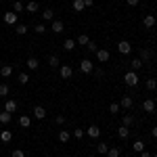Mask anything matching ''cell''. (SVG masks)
Listing matches in <instances>:
<instances>
[{"mask_svg": "<svg viewBox=\"0 0 157 157\" xmlns=\"http://www.w3.org/2000/svg\"><path fill=\"white\" fill-rule=\"evenodd\" d=\"M55 121H57V124H65V115H57Z\"/></svg>", "mask_w": 157, "mask_h": 157, "instance_id": "43", "label": "cell"}, {"mask_svg": "<svg viewBox=\"0 0 157 157\" xmlns=\"http://www.w3.org/2000/svg\"><path fill=\"white\" fill-rule=\"evenodd\" d=\"M59 73H61V78H63V80H69V78L73 75L71 65H61V67H59Z\"/></svg>", "mask_w": 157, "mask_h": 157, "instance_id": "5", "label": "cell"}, {"mask_svg": "<svg viewBox=\"0 0 157 157\" xmlns=\"http://www.w3.org/2000/svg\"><path fill=\"white\" fill-rule=\"evenodd\" d=\"M34 32H36V34H44V32H46V25H44V23H38L36 27H34Z\"/></svg>", "mask_w": 157, "mask_h": 157, "instance_id": "41", "label": "cell"}, {"mask_svg": "<svg viewBox=\"0 0 157 157\" xmlns=\"http://www.w3.org/2000/svg\"><path fill=\"white\" fill-rule=\"evenodd\" d=\"M86 48L90 50V52H97V50H98V44H97V42H92V40H90V42L86 44Z\"/></svg>", "mask_w": 157, "mask_h": 157, "instance_id": "40", "label": "cell"}, {"mask_svg": "<svg viewBox=\"0 0 157 157\" xmlns=\"http://www.w3.org/2000/svg\"><path fill=\"white\" fill-rule=\"evenodd\" d=\"M134 115H130V113H128V115H124V117H121V124H124V126H128V128H130V126H134Z\"/></svg>", "mask_w": 157, "mask_h": 157, "instance_id": "25", "label": "cell"}, {"mask_svg": "<svg viewBox=\"0 0 157 157\" xmlns=\"http://www.w3.org/2000/svg\"><path fill=\"white\" fill-rule=\"evenodd\" d=\"M9 92H11L9 84H0V97H9Z\"/></svg>", "mask_w": 157, "mask_h": 157, "instance_id": "36", "label": "cell"}, {"mask_svg": "<svg viewBox=\"0 0 157 157\" xmlns=\"http://www.w3.org/2000/svg\"><path fill=\"white\" fill-rule=\"evenodd\" d=\"M155 107H157V98H155Z\"/></svg>", "mask_w": 157, "mask_h": 157, "instance_id": "48", "label": "cell"}, {"mask_svg": "<svg viewBox=\"0 0 157 157\" xmlns=\"http://www.w3.org/2000/svg\"><path fill=\"white\" fill-rule=\"evenodd\" d=\"M0 140H2V143H11L13 140V132L11 130H0Z\"/></svg>", "mask_w": 157, "mask_h": 157, "instance_id": "17", "label": "cell"}, {"mask_svg": "<svg viewBox=\"0 0 157 157\" xmlns=\"http://www.w3.org/2000/svg\"><path fill=\"white\" fill-rule=\"evenodd\" d=\"M132 105H134V98L130 97V94H124V97H121L120 107H124V109H132Z\"/></svg>", "mask_w": 157, "mask_h": 157, "instance_id": "9", "label": "cell"}, {"mask_svg": "<svg viewBox=\"0 0 157 157\" xmlns=\"http://www.w3.org/2000/svg\"><path fill=\"white\" fill-rule=\"evenodd\" d=\"M126 2H128V6H138L140 0H126Z\"/></svg>", "mask_w": 157, "mask_h": 157, "instance_id": "44", "label": "cell"}, {"mask_svg": "<svg viewBox=\"0 0 157 157\" xmlns=\"http://www.w3.org/2000/svg\"><path fill=\"white\" fill-rule=\"evenodd\" d=\"M34 117H36V120H44V117H46V109L42 107V105H36V107H34Z\"/></svg>", "mask_w": 157, "mask_h": 157, "instance_id": "11", "label": "cell"}, {"mask_svg": "<svg viewBox=\"0 0 157 157\" xmlns=\"http://www.w3.org/2000/svg\"><path fill=\"white\" fill-rule=\"evenodd\" d=\"M117 52H121V55H130V52H132V44H130L128 40H120V42H117Z\"/></svg>", "mask_w": 157, "mask_h": 157, "instance_id": "3", "label": "cell"}, {"mask_svg": "<svg viewBox=\"0 0 157 157\" xmlns=\"http://www.w3.org/2000/svg\"><path fill=\"white\" fill-rule=\"evenodd\" d=\"M75 46H78L75 40H65V42H63V48H65V50H73Z\"/></svg>", "mask_w": 157, "mask_h": 157, "instance_id": "33", "label": "cell"}, {"mask_svg": "<svg viewBox=\"0 0 157 157\" xmlns=\"http://www.w3.org/2000/svg\"><path fill=\"white\" fill-rule=\"evenodd\" d=\"M92 4H94V0H84V6H86V9H88V6H92Z\"/></svg>", "mask_w": 157, "mask_h": 157, "instance_id": "45", "label": "cell"}, {"mask_svg": "<svg viewBox=\"0 0 157 157\" xmlns=\"http://www.w3.org/2000/svg\"><path fill=\"white\" fill-rule=\"evenodd\" d=\"M11 73H13V65H2V67H0V75H2V78H9Z\"/></svg>", "mask_w": 157, "mask_h": 157, "instance_id": "21", "label": "cell"}, {"mask_svg": "<svg viewBox=\"0 0 157 157\" xmlns=\"http://www.w3.org/2000/svg\"><path fill=\"white\" fill-rule=\"evenodd\" d=\"M80 71L86 73V75L92 73V71H94V63H92L90 59H82V61H80Z\"/></svg>", "mask_w": 157, "mask_h": 157, "instance_id": "2", "label": "cell"}, {"mask_svg": "<svg viewBox=\"0 0 157 157\" xmlns=\"http://www.w3.org/2000/svg\"><path fill=\"white\" fill-rule=\"evenodd\" d=\"M27 29H29V27L23 25V23H17V25H15V32H17L19 36H25V34H27Z\"/></svg>", "mask_w": 157, "mask_h": 157, "instance_id": "29", "label": "cell"}, {"mask_svg": "<svg viewBox=\"0 0 157 157\" xmlns=\"http://www.w3.org/2000/svg\"><path fill=\"white\" fill-rule=\"evenodd\" d=\"M145 86H147V90H157V80L155 78H149L145 82Z\"/></svg>", "mask_w": 157, "mask_h": 157, "instance_id": "31", "label": "cell"}, {"mask_svg": "<svg viewBox=\"0 0 157 157\" xmlns=\"http://www.w3.org/2000/svg\"><path fill=\"white\" fill-rule=\"evenodd\" d=\"M19 126H21V128H29V126H32V117H29V115H21V117H19Z\"/></svg>", "mask_w": 157, "mask_h": 157, "instance_id": "20", "label": "cell"}, {"mask_svg": "<svg viewBox=\"0 0 157 157\" xmlns=\"http://www.w3.org/2000/svg\"><path fill=\"white\" fill-rule=\"evenodd\" d=\"M88 42H90V38L86 36V34H80V36L75 38V44H80V46H86Z\"/></svg>", "mask_w": 157, "mask_h": 157, "instance_id": "23", "label": "cell"}, {"mask_svg": "<svg viewBox=\"0 0 157 157\" xmlns=\"http://www.w3.org/2000/svg\"><path fill=\"white\" fill-rule=\"evenodd\" d=\"M153 57H155V52H153V48H143V50H140V57H138V59H140L143 63H145V61L153 59Z\"/></svg>", "mask_w": 157, "mask_h": 157, "instance_id": "10", "label": "cell"}, {"mask_svg": "<svg viewBox=\"0 0 157 157\" xmlns=\"http://www.w3.org/2000/svg\"><path fill=\"white\" fill-rule=\"evenodd\" d=\"M71 6H73V11H75V13H82L86 9V6H84V0H73Z\"/></svg>", "mask_w": 157, "mask_h": 157, "instance_id": "27", "label": "cell"}, {"mask_svg": "<svg viewBox=\"0 0 157 157\" xmlns=\"http://www.w3.org/2000/svg\"><path fill=\"white\" fill-rule=\"evenodd\" d=\"M120 155H121V149H120V147H109L107 157H120Z\"/></svg>", "mask_w": 157, "mask_h": 157, "instance_id": "26", "label": "cell"}, {"mask_svg": "<svg viewBox=\"0 0 157 157\" xmlns=\"http://www.w3.org/2000/svg\"><path fill=\"white\" fill-rule=\"evenodd\" d=\"M94 55H97L98 63H107V61L111 59V52H109V50H105V48H98L97 52H94Z\"/></svg>", "mask_w": 157, "mask_h": 157, "instance_id": "4", "label": "cell"}, {"mask_svg": "<svg viewBox=\"0 0 157 157\" xmlns=\"http://www.w3.org/2000/svg\"><path fill=\"white\" fill-rule=\"evenodd\" d=\"M117 136H120L121 140H126V138H128V136H130V128H128V126H124V124H121L120 128H117Z\"/></svg>", "mask_w": 157, "mask_h": 157, "instance_id": "15", "label": "cell"}, {"mask_svg": "<svg viewBox=\"0 0 157 157\" xmlns=\"http://www.w3.org/2000/svg\"><path fill=\"white\" fill-rule=\"evenodd\" d=\"M25 65H27V69H32V71H36L38 67H40V61L36 57H29V59L25 61Z\"/></svg>", "mask_w": 157, "mask_h": 157, "instance_id": "14", "label": "cell"}, {"mask_svg": "<svg viewBox=\"0 0 157 157\" xmlns=\"http://www.w3.org/2000/svg\"><path fill=\"white\" fill-rule=\"evenodd\" d=\"M13 11L19 15L21 11H25V4H23V2H19V0H15V2H13Z\"/></svg>", "mask_w": 157, "mask_h": 157, "instance_id": "32", "label": "cell"}, {"mask_svg": "<svg viewBox=\"0 0 157 157\" xmlns=\"http://www.w3.org/2000/svg\"><path fill=\"white\" fill-rule=\"evenodd\" d=\"M50 29H52L55 34H61V32L65 29V25H63V21H52V23H50Z\"/></svg>", "mask_w": 157, "mask_h": 157, "instance_id": "18", "label": "cell"}, {"mask_svg": "<svg viewBox=\"0 0 157 157\" xmlns=\"http://www.w3.org/2000/svg\"><path fill=\"white\" fill-rule=\"evenodd\" d=\"M11 155H13V157H25V153L21 151V149H15V151H13Z\"/></svg>", "mask_w": 157, "mask_h": 157, "instance_id": "42", "label": "cell"}, {"mask_svg": "<svg viewBox=\"0 0 157 157\" xmlns=\"http://www.w3.org/2000/svg\"><path fill=\"white\" fill-rule=\"evenodd\" d=\"M155 23H157L155 15H151V13H149V15H145V17H143V25H145L147 29H151V27H155Z\"/></svg>", "mask_w": 157, "mask_h": 157, "instance_id": "6", "label": "cell"}, {"mask_svg": "<svg viewBox=\"0 0 157 157\" xmlns=\"http://www.w3.org/2000/svg\"><path fill=\"white\" fill-rule=\"evenodd\" d=\"M11 120H13V113H9V111H2V113H0V124H2V126H6Z\"/></svg>", "mask_w": 157, "mask_h": 157, "instance_id": "19", "label": "cell"}, {"mask_svg": "<svg viewBox=\"0 0 157 157\" xmlns=\"http://www.w3.org/2000/svg\"><path fill=\"white\" fill-rule=\"evenodd\" d=\"M143 109H145V113H155V101L153 98H145L143 101Z\"/></svg>", "mask_w": 157, "mask_h": 157, "instance_id": "7", "label": "cell"}, {"mask_svg": "<svg viewBox=\"0 0 157 157\" xmlns=\"http://www.w3.org/2000/svg\"><path fill=\"white\" fill-rule=\"evenodd\" d=\"M132 149H134V153H143V151H145V143H143V140H134Z\"/></svg>", "mask_w": 157, "mask_h": 157, "instance_id": "28", "label": "cell"}, {"mask_svg": "<svg viewBox=\"0 0 157 157\" xmlns=\"http://www.w3.org/2000/svg\"><path fill=\"white\" fill-rule=\"evenodd\" d=\"M107 151H109V145H105V143H101V145L97 147V153H98V155H107Z\"/></svg>", "mask_w": 157, "mask_h": 157, "instance_id": "34", "label": "cell"}, {"mask_svg": "<svg viewBox=\"0 0 157 157\" xmlns=\"http://www.w3.org/2000/svg\"><path fill=\"white\" fill-rule=\"evenodd\" d=\"M17 82H19V84H27V82H29V75H27V73H19V75H17Z\"/></svg>", "mask_w": 157, "mask_h": 157, "instance_id": "37", "label": "cell"}, {"mask_svg": "<svg viewBox=\"0 0 157 157\" xmlns=\"http://www.w3.org/2000/svg\"><path fill=\"white\" fill-rule=\"evenodd\" d=\"M151 157H157V153H155V155H151Z\"/></svg>", "mask_w": 157, "mask_h": 157, "instance_id": "49", "label": "cell"}, {"mask_svg": "<svg viewBox=\"0 0 157 157\" xmlns=\"http://www.w3.org/2000/svg\"><path fill=\"white\" fill-rule=\"evenodd\" d=\"M52 17H55V11H52V9H44V11H42V19H44V21H52Z\"/></svg>", "mask_w": 157, "mask_h": 157, "instance_id": "24", "label": "cell"}, {"mask_svg": "<svg viewBox=\"0 0 157 157\" xmlns=\"http://www.w3.org/2000/svg\"><path fill=\"white\" fill-rule=\"evenodd\" d=\"M124 84L130 86V88H136V86H138V73L136 71H128L126 75H124Z\"/></svg>", "mask_w": 157, "mask_h": 157, "instance_id": "1", "label": "cell"}, {"mask_svg": "<svg viewBox=\"0 0 157 157\" xmlns=\"http://www.w3.org/2000/svg\"><path fill=\"white\" fill-rule=\"evenodd\" d=\"M4 23H6V25H17V13H15V11L4 13Z\"/></svg>", "mask_w": 157, "mask_h": 157, "instance_id": "8", "label": "cell"}, {"mask_svg": "<svg viewBox=\"0 0 157 157\" xmlns=\"http://www.w3.org/2000/svg\"><path fill=\"white\" fill-rule=\"evenodd\" d=\"M140 157H151V153H149V151H143V153H140Z\"/></svg>", "mask_w": 157, "mask_h": 157, "instance_id": "47", "label": "cell"}, {"mask_svg": "<svg viewBox=\"0 0 157 157\" xmlns=\"http://www.w3.org/2000/svg\"><path fill=\"white\" fill-rule=\"evenodd\" d=\"M4 111L15 113V111H17V101H15V98H6V103H4Z\"/></svg>", "mask_w": 157, "mask_h": 157, "instance_id": "12", "label": "cell"}, {"mask_svg": "<svg viewBox=\"0 0 157 157\" xmlns=\"http://www.w3.org/2000/svg\"><path fill=\"white\" fill-rule=\"evenodd\" d=\"M151 134H153V138H157V126H153V128H151Z\"/></svg>", "mask_w": 157, "mask_h": 157, "instance_id": "46", "label": "cell"}, {"mask_svg": "<svg viewBox=\"0 0 157 157\" xmlns=\"http://www.w3.org/2000/svg\"><path fill=\"white\" fill-rule=\"evenodd\" d=\"M48 65H50V67H61L59 57H57V55H50V57H48Z\"/></svg>", "mask_w": 157, "mask_h": 157, "instance_id": "30", "label": "cell"}, {"mask_svg": "<svg viewBox=\"0 0 157 157\" xmlns=\"http://www.w3.org/2000/svg\"><path fill=\"white\" fill-rule=\"evenodd\" d=\"M130 65H132V71H138V69H140V67H143L145 63H143V61H140V59H134L132 63H130Z\"/></svg>", "mask_w": 157, "mask_h": 157, "instance_id": "35", "label": "cell"}, {"mask_svg": "<svg viewBox=\"0 0 157 157\" xmlns=\"http://www.w3.org/2000/svg\"><path fill=\"white\" fill-rule=\"evenodd\" d=\"M120 103H111V105H109V113H115V115H117V113H120Z\"/></svg>", "mask_w": 157, "mask_h": 157, "instance_id": "38", "label": "cell"}, {"mask_svg": "<svg viewBox=\"0 0 157 157\" xmlns=\"http://www.w3.org/2000/svg\"><path fill=\"white\" fill-rule=\"evenodd\" d=\"M69 138H71V132H69V130H61L59 132V140L61 143H69Z\"/></svg>", "mask_w": 157, "mask_h": 157, "instance_id": "22", "label": "cell"}, {"mask_svg": "<svg viewBox=\"0 0 157 157\" xmlns=\"http://www.w3.org/2000/svg\"><path fill=\"white\" fill-rule=\"evenodd\" d=\"M25 11H27V13H38V11H40V4H38L36 0H32V2L25 4Z\"/></svg>", "mask_w": 157, "mask_h": 157, "instance_id": "16", "label": "cell"}, {"mask_svg": "<svg viewBox=\"0 0 157 157\" xmlns=\"http://www.w3.org/2000/svg\"><path fill=\"white\" fill-rule=\"evenodd\" d=\"M84 132L86 130H82V128H75V130H73V136H75L78 140H82V138H84Z\"/></svg>", "mask_w": 157, "mask_h": 157, "instance_id": "39", "label": "cell"}, {"mask_svg": "<svg viewBox=\"0 0 157 157\" xmlns=\"http://www.w3.org/2000/svg\"><path fill=\"white\" fill-rule=\"evenodd\" d=\"M86 134H88L90 138H98V136H101V128H98V126H88V128H86Z\"/></svg>", "mask_w": 157, "mask_h": 157, "instance_id": "13", "label": "cell"}]
</instances>
